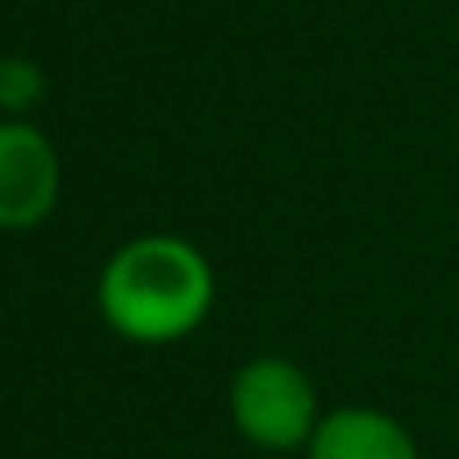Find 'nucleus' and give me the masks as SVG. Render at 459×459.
<instances>
[{"label":"nucleus","instance_id":"5","mask_svg":"<svg viewBox=\"0 0 459 459\" xmlns=\"http://www.w3.org/2000/svg\"><path fill=\"white\" fill-rule=\"evenodd\" d=\"M37 95V73L28 64H0V104H28Z\"/></svg>","mask_w":459,"mask_h":459},{"label":"nucleus","instance_id":"3","mask_svg":"<svg viewBox=\"0 0 459 459\" xmlns=\"http://www.w3.org/2000/svg\"><path fill=\"white\" fill-rule=\"evenodd\" d=\"M64 167L32 122H0V230H32L59 203Z\"/></svg>","mask_w":459,"mask_h":459},{"label":"nucleus","instance_id":"1","mask_svg":"<svg viewBox=\"0 0 459 459\" xmlns=\"http://www.w3.org/2000/svg\"><path fill=\"white\" fill-rule=\"evenodd\" d=\"M216 302L212 262L180 235L126 239L100 271L104 325L140 347H167L189 338Z\"/></svg>","mask_w":459,"mask_h":459},{"label":"nucleus","instance_id":"2","mask_svg":"<svg viewBox=\"0 0 459 459\" xmlns=\"http://www.w3.org/2000/svg\"><path fill=\"white\" fill-rule=\"evenodd\" d=\"M230 419L262 450H307L320 428V396L302 365L257 356L230 378Z\"/></svg>","mask_w":459,"mask_h":459},{"label":"nucleus","instance_id":"4","mask_svg":"<svg viewBox=\"0 0 459 459\" xmlns=\"http://www.w3.org/2000/svg\"><path fill=\"white\" fill-rule=\"evenodd\" d=\"M307 459H419V446L387 410L342 405L320 419Z\"/></svg>","mask_w":459,"mask_h":459}]
</instances>
